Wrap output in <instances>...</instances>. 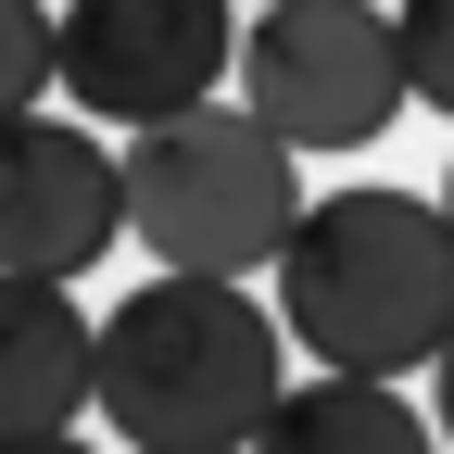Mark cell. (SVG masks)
Here are the masks:
<instances>
[{
  "mask_svg": "<svg viewBox=\"0 0 454 454\" xmlns=\"http://www.w3.org/2000/svg\"><path fill=\"white\" fill-rule=\"evenodd\" d=\"M303 215V152L265 127L253 101H177L127 127V240L152 265H215V278H253L278 265Z\"/></svg>",
  "mask_w": 454,
  "mask_h": 454,
  "instance_id": "3957f363",
  "label": "cell"
},
{
  "mask_svg": "<svg viewBox=\"0 0 454 454\" xmlns=\"http://www.w3.org/2000/svg\"><path fill=\"white\" fill-rule=\"evenodd\" d=\"M442 215H454V177H442Z\"/></svg>",
  "mask_w": 454,
  "mask_h": 454,
  "instance_id": "7c38bea8",
  "label": "cell"
},
{
  "mask_svg": "<svg viewBox=\"0 0 454 454\" xmlns=\"http://www.w3.org/2000/svg\"><path fill=\"white\" fill-rule=\"evenodd\" d=\"M51 89V0H0V114Z\"/></svg>",
  "mask_w": 454,
  "mask_h": 454,
  "instance_id": "30bf717a",
  "label": "cell"
},
{
  "mask_svg": "<svg viewBox=\"0 0 454 454\" xmlns=\"http://www.w3.org/2000/svg\"><path fill=\"white\" fill-rule=\"evenodd\" d=\"M391 26H404V89L454 114V0H391Z\"/></svg>",
  "mask_w": 454,
  "mask_h": 454,
  "instance_id": "9c48e42d",
  "label": "cell"
},
{
  "mask_svg": "<svg viewBox=\"0 0 454 454\" xmlns=\"http://www.w3.org/2000/svg\"><path fill=\"white\" fill-rule=\"evenodd\" d=\"M89 328L64 278H26L0 265V454L13 442H64L89 417Z\"/></svg>",
  "mask_w": 454,
  "mask_h": 454,
  "instance_id": "52a82bcc",
  "label": "cell"
},
{
  "mask_svg": "<svg viewBox=\"0 0 454 454\" xmlns=\"http://www.w3.org/2000/svg\"><path fill=\"white\" fill-rule=\"evenodd\" d=\"M429 404H442V442H454V328H442V354H429Z\"/></svg>",
  "mask_w": 454,
  "mask_h": 454,
  "instance_id": "8fae6325",
  "label": "cell"
},
{
  "mask_svg": "<svg viewBox=\"0 0 454 454\" xmlns=\"http://www.w3.org/2000/svg\"><path fill=\"white\" fill-rule=\"evenodd\" d=\"M240 64L227 0H64L51 13V89L101 127H152L177 101H215Z\"/></svg>",
  "mask_w": 454,
  "mask_h": 454,
  "instance_id": "5b68a950",
  "label": "cell"
},
{
  "mask_svg": "<svg viewBox=\"0 0 454 454\" xmlns=\"http://www.w3.org/2000/svg\"><path fill=\"white\" fill-rule=\"evenodd\" d=\"M127 240V152H101L76 114H0V265L89 278Z\"/></svg>",
  "mask_w": 454,
  "mask_h": 454,
  "instance_id": "8992f818",
  "label": "cell"
},
{
  "mask_svg": "<svg viewBox=\"0 0 454 454\" xmlns=\"http://www.w3.org/2000/svg\"><path fill=\"white\" fill-rule=\"evenodd\" d=\"M253 442L265 454H404V442H429V417L379 366H316V379H278V404H265Z\"/></svg>",
  "mask_w": 454,
  "mask_h": 454,
  "instance_id": "ba28073f",
  "label": "cell"
},
{
  "mask_svg": "<svg viewBox=\"0 0 454 454\" xmlns=\"http://www.w3.org/2000/svg\"><path fill=\"white\" fill-rule=\"evenodd\" d=\"M240 101L291 152H366L404 114V26L379 0H265L240 26Z\"/></svg>",
  "mask_w": 454,
  "mask_h": 454,
  "instance_id": "277c9868",
  "label": "cell"
},
{
  "mask_svg": "<svg viewBox=\"0 0 454 454\" xmlns=\"http://www.w3.org/2000/svg\"><path fill=\"white\" fill-rule=\"evenodd\" d=\"M278 354H291V328H278L240 278L152 265L139 291L89 328V404L139 454H227V442L265 429Z\"/></svg>",
  "mask_w": 454,
  "mask_h": 454,
  "instance_id": "6da1fadb",
  "label": "cell"
},
{
  "mask_svg": "<svg viewBox=\"0 0 454 454\" xmlns=\"http://www.w3.org/2000/svg\"><path fill=\"white\" fill-rule=\"evenodd\" d=\"M278 328L316 366H379L417 379L454 328V215L417 190H328L278 240Z\"/></svg>",
  "mask_w": 454,
  "mask_h": 454,
  "instance_id": "7a4b0ae2",
  "label": "cell"
}]
</instances>
